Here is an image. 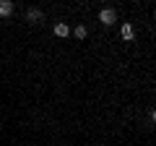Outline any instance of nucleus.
I'll return each mask as SVG.
<instances>
[{
	"mask_svg": "<svg viewBox=\"0 0 156 146\" xmlns=\"http://www.w3.org/2000/svg\"><path fill=\"white\" fill-rule=\"evenodd\" d=\"M99 21L104 24V26H112V24L117 21V11H115V8H104V11H99Z\"/></svg>",
	"mask_w": 156,
	"mask_h": 146,
	"instance_id": "f257e3e1",
	"label": "nucleus"
},
{
	"mask_svg": "<svg viewBox=\"0 0 156 146\" xmlns=\"http://www.w3.org/2000/svg\"><path fill=\"white\" fill-rule=\"evenodd\" d=\"M13 13V0H0V16H11Z\"/></svg>",
	"mask_w": 156,
	"mask_h": 146,
	"instance_id": "f03ea898",
	"label": "nucleus"
},
{
	"mask_svg": "<svg viewBox=\"0 0 156 146\" xmlns=\"http://www.w3.org/2000/svg\"><path fill=\"white\" fill-rule=\"evenodd\" d=\"M55 34L57 37H68V34H70V26H68V24H55Z\"/></svg>",
	"mask_w": 156,
	"mask_h": 146,
	"instance_id": "7ed1b4c3",
	"label": "nucleus"
},
{
	"mask_svg": "<svg viewBox=\"0 0 156 146\" xmlns=\"http://www.w3.org/2000/svg\"><path fill=\"white\" fill-rule=\"evenodd\" d=\"M120 34H122V39H133V26H130V24H122V26H120Z\"/></svg>",
	"mask_w": 156,
	"mask_h": 146,
	"instance_id": "20e7f679",
	"label": "nucleus"
},
{
	"mask_svg": "<svg viewBox=\"0 0 156 146\" xmlns=\"http://www.w3.org/2000/svg\"><path fill=\"white\" fill-rule=\"evenodd\" d=\"M26 16H29V21H31V24H39V21H42V11H37V8H31Z\"/></svg>",
	"mask_w": 156,
	"mask_h": 146,
	"instance_id": "39448f33",
	"label": "nucleus"
},
{
	"mask_svg": "<svg viewBox=\"0 0 156 146\" xmlns=\"http://www.w3.org/2000/svg\"><path fill=\"white\" fill-rule=\"evenodd\" d=\"M73 34H76V39H86L89 29H86V26H76V29H73Z\"/></svg>",
	"mask_w": 156,
	"mask_h": 146,
	"instance_id": "423d86ee",
	"label": "nucleus"
}]
</instances>
